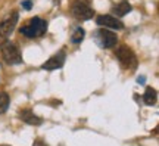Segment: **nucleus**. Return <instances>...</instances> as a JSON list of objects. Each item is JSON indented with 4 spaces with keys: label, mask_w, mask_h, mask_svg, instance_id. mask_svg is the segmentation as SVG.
<instances>
[{
    "label": "nucleus",
    "mask_w": 159,
    "mask_h": 146,
    "mask_svg": "<svg viewBox=\"0 0 159 146\" xmlns=\"http://www.w3.org/2000/svg\"><path fill=\"white\" fill-rule=\"evenodd\" d=\"M22 5L25 6V9H30V6H31V2H24Z\"/></svg>",
    "instance_id": "obj_14"
},
{
    "label": "nucleus",
    "mask_w": 159,
    "mask_h": 146,
    "mask_svg": "<svg viewBox=\"0 0 159 146\" xmlns=\"http://www.w3.org/2000/svg\"><path fill=\"white\" fill-rule=\"evenodd\" d=\"M96 22L100 27L112 28V30H121L124 27V24L121 22L119 19H116V16H112V15H100V16H97Z\"/></svg>",
    "instance_id": "obj_7"
},
{
    "label": "nucleus",
    "mask_w": 159,
    "mask_h": 146,
    "mask_svg": "<svg viewBox=\"0 0 159 146\" xmlns=\"http://www.w3.org/2000/svg\"><path fill=\"white\" fill-rule=\"evenodd\" d=\"M19 118L22 120L24 123L30 124V125H40V124L43 123V120L40 117H37L31 109H22V111L19 112Z\"/></svg>",
    "instance_id": "obj_9"
},
{
    "label": "nucleus",
    "mask_w": 159,
    "mask_h": 146,
    "mask_svg": "<svg viewBox=\"0 0 159 146\" xmlns=\"http://www.w3.org/2000/svg\"><path fill=\"white\" fill-rule=\"evenodd\" d=\"M156 99H158L156 90H155L153 87H148L146 92H144V95H143V101H144V103L149 105V106H152V105L156 103Z\"/></svg>",
    "instance_id": "obj_10"
},
{
    "label": "nucleus",
    "mask_w": 159,
    "mask_h": 146,
    "mask_svg": "<svg viewBox=\"0 0 159 146\" xmlns=\"http://www.w3.org/2000/svg\"><path fill=\"white\" fill-rule=\"evenodd\" d=\"M18 12H12L11 16H7L6 19H3L0 22V46L3 45L5 41H7V39L11 37V34L13 33V30L18 24Z\"/></svg>",
    "instance_id": "obj_5"
},
{
    "label": "nucleus",
    "mask_w": 159,
    "mask_h": 146,
    "mask_svg": "<svg viewBox=\"0 0 159 146\" xmlns=\"http://www.w3.org/2000/svg\"><path fill=\"white\" fill-rule=\"evenodd\" d=\"M46 30H47V22L44 19L35 16L31 18L25 25L21 27V34H24L28 39H39L46 33Z\"/></svg>",
    "instance_id": "obj_1"
},
{
    "label": "nucleus",
    "mask_w": 159,
    "mask_h": 146,
    "mask_svg": "<svg viewBox=\"0 0 159 146\" xmlns=\"http://www.w3.org/2000/svg\"><path fill=\"white\" fill-rule=\"evenodd\" d=\"M7 106H9V96L5 92H0V114L6 112Z\"/></svg>",
    "instance_id": "obj_13"
},
{
    "label": "nucleus",
    "mask_w": 159,
    "mask_h": 146,
    "mask_svg": "<svg viewBox=\"0 0 159 146\" xmlns=\"http://www.w3.org/2000/svg\"><path fill=\"white\" fill-rule=\"evenodd\" d=\"M85 35V31L83 28H77L72 33V35H71V41L74 43V45H78V43H81L83 41V39H84Z\"/></svg>",
    "instance_id": "obj_12"
},
{
    "label": "nucleus",
    "mask_w": 159,
    "mask_h": 146,
    "mask_svg": "<svg viewBox=\"0 0 159 146\" xmlns=\"http://www.w3.org/2000/svg\"><path fill=\"white\" fill-rule=\"evenodd\" d=\"M116 59L124 69H136L137 58L128 46H119L116 49Z\"/></svg>",
    "instance_id": "obj_3"
},
{
    "label": "nucleus",
    "mask_w": 159,
    "mask_h": 146,
    "mask_svg": "<svg viewBox=\"0 0 159 146\" xmlns=\"http://www.w3.org/2000/svg\"><path fill=\"white\" fill-rule=\"evenodd\" d=\"M2 47V56H3V61L9 65H16V64H21L22 62V55L18 49V46L12 41H5L3 45L0 46Z\"/></svg>",
    "instance_id": "obj_2"
},
{
    "label": "nucleus",
    "mask_w": 159,
    "mask_h": 146,
    "mask_svg": "<svg viewBox=\"0 0 159 146\" xmlns=\"http://www.w3.org/2000/svg\"><path fill=\"white\" fill-rule=\"evenodd\" d=\"M63 64H65V50H61L43 64V69H59L63 67Z\"/></svg>",
    "instance_id": "obj_8"
},
{
    "label": "nucleus",
    "mask_w": 159,
    "mask_h": 146,
    "mask_svg": "<svg viewBox=\"0 0 159 146\" xmlns=\"http://www.w3.org/2000/svg\"><path fill=\"white\" fill-rule=\"evenodd\" d=\"M0 146H7V145H0Z\"/></svg>",
    "instance_id": "obj_15"
},
{
    "label": "nucleus",
    "mask_w": 159,
    "mask_h": 146,
    "mask_svg": "<svg viewBox=\"0 0 159 146\" xmlns=\"http://www.w3.org/2000/svg\"><path fill=\"white\" fill-rule=\"evenodd\" d=\"M131 11V5L128 3V2H121V3H118V5L114 7V12L116 16H124V15H127L128 12Z\"/></svg>",
    "instance_id": "obj_11"
},
{
    "label": "nucleus",
    "mask_w": 159,
    "mask_h": 146,
    "mask_svg": "<svg viewBox=\"0 0 159 146\" xmlns=\"http://www.w3.org/2000/svg\"><path fill=\"white\" fill-rule=\"evenodd\" d=\"M71 12L77 19H81V21H87V19H91L94 16L93 7L84 0H75L71 6Z\"/></svg>",
    "instance_id": "obj_4"
},
{
    "label": "nucleus",
    "mask_w": 159,
    "mask_h": 146,
    "mask_svg": "<svg viewBox=\"0 0 159 146\" xmlns=\"http://www.w3.org/2000/svg\"><path fill=\"white\" fill-rule=\"evenodd\" d=\"M97 41L102 47L111 49L118 43V35L112 31H108V30H99L97 31Z\"/></svg>",
    "instance_id": "obj_6"
}]
</instances>
